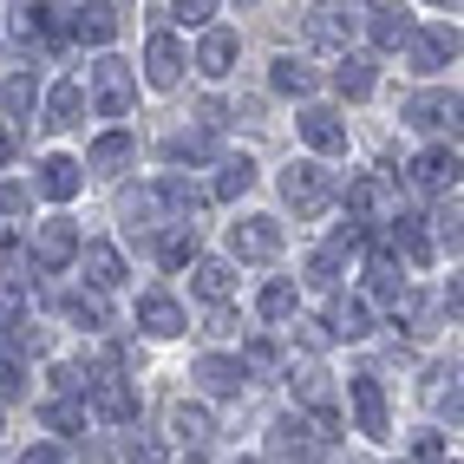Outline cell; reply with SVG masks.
I'll return each mask as SVG.
<instances>
[{"instance_id": "6da1fadb", "label": "cell", "mask_w": 464, "mask_h": 464, "mask_svg": "<svg viewBox=\"0 0 464 464\" xmlns=\"http://www.w3.org/2000/svg\"><path fill=\"white\" fill-rule=\"evenodd\" d=\"M282 197H288L295 216H321V209L340 197V183H334V170H321L314 158H301V164L282 170Z\"/></svg>"}, {"instance_id": "7a4b0ae2", "label": "cell", "mask_w": 464, "mask_h": 464, "mask_svg": "<svg viewBox=\"0 0 464 464\" xmlns=\"http://www.w3.org/2000/svg\"><path fill=\"white\" fill-rule=\"evenodd\" d=\"M131 99H138L131 66H125V59H99V66H92V105H99L105 118H125Z\"/></svg>"}, {"instance_id": "3957f363", "label": "cell", "mask_w": 464, "mask_h": 464, "mask_svg": "<svg viewBox=\"0 0 464 464\" xmlns=\"http://www.w3.org/2000/svg\"><path fill=\"white\" fill-rule=\"evenodd\" d=\"M386 209H392V183H386L380 170H360V177L347 183V223H353V229L386 223Z\"/></svg>"}, {"instance_id": "277c9868", "label": "cell", "mask_w": 464, "mask_h": 464, "mask_svg": "<svg viewBox=\"0 0 464 464\" xmlns=\"http://www.w3.org/2000/svg\"><path fill=\"white\" fill-rule=\"evenodd\" d=\"M79 229L66 223V216H53V223H40V236H34V268H46V275H59V268H72L79 262Z\"/></svg>"}, {"instance_id": "5b68a950", "label": "cell", "mask_w": 464, "mask_h": 464, "mask_svg": "<svg viewBox=\"0 0 464 464\" xmlns=\"http://www.w3.org/2000/svg\"><path fill=\"white\" fill-rule=\"evenodd\" d=\"M268 451L282 458V464H327L321 431H307L301 419H275V425H268Z\"/></svg>"}, {"instance_id": "8992f818", "label": "cell", "mask_w": 464, "mask_h": 464, "mask_svg": "<svg viewBox=\"0 0 464 464\" xmlns=\"http://www.w3.org/2000/svg\"><path fill=\"white\" fill-rule=\"evenodd\" d=\"M229 249L242 262H275L282 256V223H275V216H242V223L229 229Z\"/></svg>"}, {"instance_id": "52a82bcc", "label": "cell", "mask_w": 464, "mask_h": 464, "mask_svg": "<svg viewBox=\"0 0 464 464\" xmlns=\"http://www.w3.org/2000/svg\"><path fill=\"white\" fill-rule=\"evenodd\" d=\"M85 392H92V412H99V419H111V425H131V419H138V392L118 380L111 366H105V373H92Z\"/></svg>"}, {"instance_id": "ba28073f", "label": "cell", "mask_w": 464, "mask_h": 464, "mask_svg": "<svg viewBox=\"0 0 464 464\" xmlns=\"http://www.w3.org/2000/svg\"><path fill=\"white\" fill-rule=\"evenodd\" d=\"M288 386H295V399H301V406H314V419H321V445H327L334 431H340V419H334V386H327V373H321V366H301V373H295Z\"/></svg>"}, {"instance_id": "9c48e42d", "label": "cell", "mask_w": 464, "mask_h": 464, "mask_svg": "<svg viewBox=\"0 0 464 464\" xmlns=\"http://www.w3.org/2000/svg\"><path fill=\"white\" fill-rule=\"evenodd\" d=\"M347 399H353V425L366 431V439H386V392H380V380L373 373L347 380Z\"/></svg>"}, {"instance_id": "30bf717a", "label": "cell", "mask_w": 464, "mask_h": 464, "mask_svg": "<svg viewBox=\"0 0 464 464\" xmlns=\"http://www.w3.org/2000/svg\"><path fill=\"white\" fill-rule=\"evenodd\" d=\"M144 79L158 85V92H170V85L183 79V46H177V34H150V40H144Z\"/></svg>"}, {"instance_id": "8fae6325", "label": "cell", "mask_w": 464, "mask_h": 464, "mask_svg": "<svg viewBox=\"0 0 464 464\" xmlns=\"http://www.w3.org/2000/svg\"><path fill=\"white\" fill-rule=\"evenodd\" d=\"M236 53H242V40L229 34V26H203V46H197V72H203V79H223V72L236 66Z\"/></svg>"}, {"instance_id": "7c38bea8", "label": "cell", "mask_w": 464, "mask_h": 464, "mask_svg": "<svg viewBox=\"0 0 464 464\" xmlns=\"http://www.w3.org/2000/svg\"><path fill=\"white\" fill-rule=\"evenodd\" d=\"M197 386L216 392V399H229V392L249 386V366H242V360H223V353H203V360H197Z\"/></svg>"}, {"instance_id": "4fadbf2b", "label": "cell", "mask_w": 464, "mask_h": 464, "mask_svg": "<svg viewBox=\"0 0 464 464\" xmlns=\"http://www.w3.org/2000/svg\"><path fill=\"white\" fill-rule=\"evenodd\" d=\"M46 125H53V131L85 125V85H79V79H59V85L46 92Z\"/></svg>"}, {"instance_id": "5bb4252c", "label": "cell", "mask_w": 464, "mask_h": 464, "mask_svg": "<svg viewBox=\"0 0 464 464\" xmlns=\"http://www.w3.org/2000/svg\"><path fill=\"white\" fill-rule=\"evenodd\" d=\"M131 158H138V144H131V131H105L99 144L85 150V164H79V170H99V177H118V170H125Z\"/></svg>"}, {"instance_id": "9a60e30c", "label": "cell", "mask_w": 464, "mask_h": 464, "mask_svg": "<svg viewBox=\"0 0 464 464\" xmlns=\"http://www.w3.org/2000/svg\"><path fill=\"white\" fill-rule=\"evenodd\" d=\"M295 125H301V138L314 144V150H327V158H334V150H347V125H340V118H334L327 105H307V111L295 118Z\"/></svg>"}, {"instance_id": "2e32d148", "label": "cell", "mask_w": 464, "mask_h": 464, "mask_svg": "<svg viewBox=\"0 0 464 464\" xmlns=\"http://www.w3.org/2000/svg\"><path fill=\"white\" fill-rule=\"evenodd\" d=\"M366 34H373L380 53H399L412 40V14L406 7H366Z\"/></svg>"}, {"instance_id": "e0dca14e", "label": "cell", "mask_w": 464, "mask_h": 464, "mask_svg": "<svg viewBox=\"0 0 464 464\" xmlns=\"http://www.w3.org/2000/svg\"><path fill=\"white\" fill-rule=\"evenodd\" d=\"M79 262H85L92 288H118V282H125V256H118L111 242H79Z\"/></svg>"}, {"instance_id": "ac0fdd59", "label": "cell", "mask_w": 464, "mask_h": 464, "mask_svg": "<svg viewBox=\"0 0 464 464\" xmlns=\"http://www.w3.org/2000/svg\"><path fill=\"white\" fill-rule=\"evenodd\" d=\"M138 327H144L150 340H170V334H183L190 321H183V307H177L170 295H144V301H138Z\"/></svg>"}, {"instance_id": "d6986e66", "label": "cell", "mask_w": 464, "mask_h": 464, "mask_svg": "<svg viewBox=\"0 0 464 464\" xmlns=\"http://www.w3.org/2000/svg\"><path fill=\"white\" fill-rule=\"evenodd\" d=\"M197 249H203L197 223H164V236H158V262H164V268H190V262H203Z\"/></svg>"}, {"instance_id": "ffe728a7", "label": "cell", "mask_w": 464, "mask_h": 464, "mask_svg": "<svg viewBox=\"0 0 464 464\" xmlns=\"http://www.w3.org/2000/svg\"><path fill=\"white\" fill-rule=\"evenodd\" d=\"M79 183H85L79 158H46V164H40V197H53V203H72Z\"/></svg>"}, {"instance_id": "44dd1931", "label": "cell", "mask_w": 464, "mask_h": 464, "mask_svg": "<svg viewBox=\"0 0 464 464\" xmlns=\"http://www.w3.org/2000/svg\"><path fill=\"white\" fill-rule=\"evenodd\" d=\"M307 40L314 46H347L353 40V14L347 7H314L307 14Z\"/></svg>"}, {"instance_id": "7402d4cb", "label": "cell", "mask_w": 464, "mask_h": 464, "mask_svg": "<svg viewBox=\"0 0 464 464\" xmlns=\"http://www.w3.org/2000/svg\"><path fill=\"white\" fill-rule=\"evenodd\" d=\"M327 334H334V340H340V334H347V340L373 334V307H366V295H340V301H334V321H327Z\"/></svg>"}, {"instance_id": "603a6c76", "label": "cell", "mask_w": 464, "mask_h": 464, "mask_svg": "<svg viewBox=\"0 0 464 464\" xmlns=\"http://www.w3.org/2000/svg\"><path fill=\"white\" fill-rule=\"evenodd\" d=\"M72 40H85V46H105L111 34H118V7H72V26H66Z\"/></svg>"}, {"instance_id": "cb8c5ba5", "label": "cell", "mask_w": 464, "mask_h": 464, "mask_svg": "<svg viewBox=\"0 0 464 464\" xmlns=\"http://www.w3.org/2000/svg\"><path fill=\"white\" fill-rule=\"evenodd\" d=\"M445 118H458V92H419V99L406 105V125H419V131L445 125Z\"/></svg>"}, {"instance_id": "d4e9b609", "label": "cell", "mask_w": 464, "mask_h": 464, "mask_svg": "<svg viewBox=\"0 0 464 464\" xmlns=\"http://www.w3.org/2000/svg\"><path fill=\"white\" fill-rule=\"evenodd\" d=\"M406 177L419 183V190H445V183H458V150H425Z\"/></svg>"}, {"instance_id": "484cf974", "label": "cell", "mask_w": 464, "mask_h": 464, "mask_svg": "<svg viewBox=\"0 0 464 464\" xmlns=\"http://www.w3.org/2000/svg\"><path fill=\"white\" fill-rule=\"evenodd\" d=\"M209 431H216V425H209L203 406H190V399H177V406H170V439H177V445H203Z\"/></svg>"}, {"instance_id": "4316f807", "label": "cell", "mask_w": 464, "mask_h": 464, "mask_svg": "<svg viewBox=\"0 0 464 464\" xmlns=\"http://www.w3.org/2000/svg\"><path fill=\"white\" fill-rule=\"evenodd\" d=\"M451 53H458V34H445V26H431V34H419V40H412V66H419V72H439Z\"/></svg>"}, {"instance_id": "83f0119b", "label": "cell", "mask_w": 464, "mask_h": 464, "mask_svg": "<svg viewBox=\"0 0 464 464\" xmlns=\"http://www.w3.org/2000/svg\"><path fill=\"white\" fill-rule=\"evenodd\" d=\"M334 85L347 92V99H366V92H373V59H366V53H340Z\"/></svg>"}, {"instance_id": "f1b7e54d", "label": "cell", "mask_w": 464, "mask_h": 464, "mask_svg": "<svg viewBox=\"0 0 464 464\" xmlns=\"http://www.w3.org/2000/svg\"><path fill=\"white\" fill-rule=\"evenodd\" d=\"M249 183H256V158H223V177H216L209 197H216V203H236Z\"/></svg>"}, {"instance_id": "f546056e", "label": "cell", "mask_w": 464, "mask_h": 464, "mask_svg": "<svg viewBox=\"0 0 464 464\" xmlns=\"http://www.w3.org/2000/svg\"><path fill=\"white\" fill-rule=\"evenodd\" d=\"M197 295L223 307V301L236 295V268H229V262H197Z\"/></svg>"}, {"instance_id": "4dcf8cb0", "label": "cell", "mask_w": 464, "mask_h": 464, "mask_svg": "<svg viewBox=\"0 0 464 464\" xmlns=\"http://www.w3.org/2000/svg\"><path fill=\"white\" fill-rule=\"evenodd\" d=\"M386 223H399L392 236H399V249H406L412 262H431L439 249H431V236H425V216H386Z\"/></svg>"}, {"instance_id": "1f68e13d", "label": "cell", "mask_w": 464, "mask_h": 464, "mask_svg": "<svg viewBox=\"0 0 464 464\" xmlns=\"http://www.w3.org/2000/svg\"><path fill=\"white\" fill-rule=\"evenodd\" d=\"M209 150H216L209 131H170V138H164V158H170V164H203Z\"/></svg>"}, {"instance_id": "d6a6232c", "label": "cell", "mask_w": 464, "mask_h": 464, "mask_svg": "<svg viewBox=\"0 0 464 464\" xmlns=\"http://www.w3.org/2000/svg\"><path fill=\"white\" fill-rule=\"evenodd\" d=\"M366 288H373V295H399V288H406V282H399V262H392V249H373V256H366Z\"/></svg>"}, {"instance_id": "836d02e7", "label": "cell", "mask_w": 464, "mask_h": 464, "mask_svg": "<svg viewBox=\"0 0 464 464\" xmlns=\"http://www.w3.org/2000/svg\"><path fill=\"white\" fill-rule=\"evenodd\" d=\"M392 321H406V334H431V301L412 295V288H399L392 295Z\"/></svg>"}, {"instance_id": "e575fe53", "label": "cell", "mask_w": 464, "mask_h": 464, "mask_svg": "<svg viewBox=\"0 0 464 464\" xmlns=\"http://www.w3.org/2000/svg\"><path fill=\"white\" fill-rule=\"evenodd\" d=\"M40 419H46V431H66V439H72V431H85V406H79V399H46Z\"/></svg>"}, {"instance_id": "d590c367", "label": "cell", "mask_w": 464, "mask_h": 464, "mask_svg": "<svg viewBox=\"0 0 464 464\" xmlns=\"http://www.w3.org/2000/svg\"><path fill=\"white\" fill-rule=\"evenodd\" d=\"M275 92H314V66L307 59H275Z\"/></svg>"}, {"instance_id": "8d00e7d4", "label": "cell", "mask_w": 464, "mask_h": 464, "mask_svg": "<svg viewBox=\"0 0 464 464\" xmlns=\"http://www.w3.org/2000/svg\"><path fill=\"white\" fill-rule=\"evenodd\" d=\"M256 307H262V321H288L295 314V282H268L256 295Z\"/></svg>"}, {"instance_id": "74e56055", "label": "cell", "mask_w": 464, "mask_h": 464, "mask_svg": "<svg viewBox=\"0 0 464 464\" xmlns=\"http://www.w3.org/2000/svg\"><path fill=\"white\" fill-rule=\"evenodd\" d=\"M66 314H72L79 327H111V314H105L99 295H66Z\"/></svg>"}, {"instance_id": "f35d334b", "label": "cell", "mask_w": 464, "mask_h": 464, "mask_svg": "<svg viewBox=\"0 0 464 464\" xmlns=\"http://www.w3.org/2000/svg\"><path fill=\"white\" fill-rule=\"evenodd\" d=\"M0 99H7L14 118H26V111H34V72H14L7 85H0Z\"/></svg>"}, {"instance_id": "ab89813d", "label": "cell", "mask_w": 464, "mask_h": 464, "mask_svg": "<svg viewBox=\"0 0 464 464\" xmlns=\"http://www.w3.org/2000/svg\"><path fill=\"white\" fill-rule=\"evenodd\" d=\"M26 392V366L14 360V353H0V406H7V399H20Z\"/></svg>"}, {"instance_id": "60d3db41", "label": "cell", "mask_w": 464, "mask_h": 464, "mask_svg": "<svg viewBox=\"0 0 464 464\" xmlns=\"http://www.w3.org/2000/svg\"><path fill=\"white\" fill-rule=\"evenodd\" d=\"M295 334H301V347H307V353H327V347H334L327 321H295Z\"/></svg>"}, {"instance_id": "b9f144b4", "label": "cell", "mask_w": 464, "mask_h": 464, "mask_svg": "<svg viewBox=\"0 0 464 464\" xmlns=\"http://www.w3.org/2000/svg\"><path fill=\"white\" fill-rule=\"evenodd\" d=\"M197 118H203V131H223V125H229V105H223V99H203Z\"/></svg>"}, {"instance_id": "7bdbcfd3", "label": "cell", "mask_w": 464, "mask_h": 464, "mask_svg": "<svg viewBox=\"0 0 464 464\" xmlns=\"http://www.w3.org/2000/svg\"><path fill=\"white\" fill-rule=\"evenodd\" d=\"M170 14H177L183 26H209V14H216V7H209V0H183V7H170Z\"/></svg>"}, {"instance_id": "ee69618b", "label": "cell", "mask_w": 464, "mask_h": 464, "mask_svg": "<svg viewBox=\"0 0 464 464\" xmlns=\"http://www.w3.org/2000/svg\"><path fill=\"white\" fill-rule=\"evenodd\" d=\"M0 334H20V295L0 288Z\"/></svg>"}, {"instance_id": "f6af8a7d", "label": "cell", "mask_w": 464, "mask_h": 464, "mask_svg": "<svg viewBox=\"0 0 464 464\" xmlns=\"http://www.w3.org/2000/svg\"><path fill=\"white\" fill-rule=\"evenodd\" d=\"M412 451H419V464H439V458H445V439H439V431H419Z\"/></svg>"}, {"instance_id": "bcb514c9", "label": "cell", "mask_w": 464, "mask_h": 464, "mask_svg": "<svg viewBox=\"0 0 464 464\" xmlns=\"http://www.w3.org/2000/svg\"><path fill=\"white\" fill-rule=\"evenodd\" d=\"M0 209L20 216V209H26V183H0Z\"/></svg>"}, {"instance_id": "7dc6e473", "label": "cell", "mask_w": 464, "mask_h": 464, "mask_svg": "<svg viewBox=\"0 0 464 464\" xmlns=\"http://www.w3.org/2000/svg\"><path fill=\"white\" fill-rule=\"evenodd\" d=\"M20 464H66V451H59V445H34Z\"/></svg>"}, {"instance_id": "c3c4849f", "label": "cell", "mask_w": 464, "mask_h": 464, "mask_svg": "<svg viewBox=\"0 0 464 464\" xmlns=\"http://www.w3.org/2000/svg\"><path fill=\"white\" fill-rule=\"evenodd\" d=\"M53 386H59V392H85V380L72 373V366H53Z\"/></svg>"}, {"instance_id": "681fc988", "label": "cell", "mask_w": 464, "mask_h": 464, "mask_svg": "<svg viewBox=\"0 0 464 464\" xmlns=\"http://www.w3.org/2000/svg\"><path fill=\"white\" fill-rule=\"evenodd\" d=\"M7 158H14V131H7V125H0V164H7Z\"/></svg>"}, {"instance_id": "f907efd6", "label": "cell", "mask_w": 464, "mask_h": 464, "mask_svg": "<svg viewBox=\"0 0 464 464\" xmlns=\"http://www.w3.org/2000/svg\"><path fill=\"white\" fill-rule=\"evenodd\" d=\"M183 464H203V458H197V451H190V458H183Z\"/></svg>"}, {"instance_id": "816d5d0a", "label": "cell", "mask_w": 464, "mask_h": 464, "mask_svg": "<svg viewBox=\"0 0 464 464\" xmlns=\"http://www.w3.org/2000/svg\"><path fill=\"white\" fill-rule=\"evenodd\" d=\"M236 464H262V458H236Z\"/></svg>"}]
</instances>
